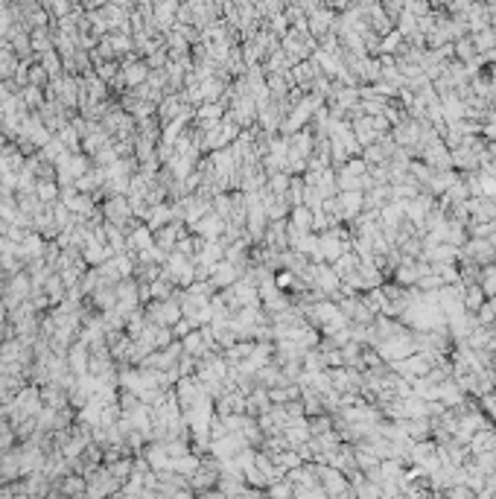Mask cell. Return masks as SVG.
<instances>
[{"instance_id":"6da1fadb","label":"cell","mask_w":496,"mask_h":499,"mask_svg":"<svg viewBox=\"0 0 496 499\" xmlns=\"http://www.w3.org/2000/svg\"><path fill=\"white\" fill-rule=\"evenodd\" d=\"M27 292H30V281L23 278V274H18V278L6 286V304H9L12 310H15V307L21 304V301L27 298Z\"/></svg>"},{"instance_id":"7a4b0ae2","label":"cell","mask_w":496,"mask_h":499,"mask_svg":"<svg viewBox=\"0 0 496 499\" xmlns=\"http://www.w3.org/2000/svg\"><path fill=\"white\" fill-rule=\"evenodd\" d=\"M106 214H108V219H111V222H123V219L128 216L126 202H123V199H111V202H108V207H106Z\"/></svg>"},{"instance_id":"3957f363","label":"cell","mask_w":496,"mask_h":499,"mask_svg":"<svg viewBox=\"0 0 496 499\" xmlns=\"http://www.w3.org/2000/svg\"><path fill=\"white\" fill-rule=\"evenodd\" d=\"M38 196H41L44 202H53V196H56V187H53V184H38Z\"/></svg>"}]
</instances>
